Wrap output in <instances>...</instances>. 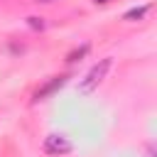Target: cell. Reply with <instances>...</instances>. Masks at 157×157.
Returning <instances> with one entry per match:
<instances>
[{
	"instance_id": "cell-1",
	"label": "cell",
	"mask_w": 157,
	"mask_h": 157,
	"mask_svg": "<svg viewBox=\"0 0 157 157\" xmlns=\"http://www.w3.org/2000/svg\"><path fill=\"white\" fill-rule=\"evenodd\" d=\"M110 59H101L83 78H81V83H78V93H83V96H88V93H93L101 83H103V78H105V74H108V69H110Z\"/></svg>"
},
{
	"instance_id": "cell-2",
	"label": "cell",
	"mask_w": 157,
	"mask_h": 157,
	"mask_svg": "<svg viewBox=\"0 0 157 157\" xmlns=\"http://www.w3.org/2000/svg\"><path fill=\"white\" fill-rule=\"evenodd\" d=\"M74 150V145H71V140L66 137V135H47L44 137V152L47 155H52V157H61V155H69Z\"/></svg>"
},
{
	"instance_id": "cell-3",
	"label": "cell",
	"mask_w": 157,
	"mask_h": 157,
	"mask_svg": "<svg viewBox=\"0 0 157 157\" xmlns=\"http://www.w3.org/2000/svg\"><path fill=\"white\" fill-rule=\"evenodd\" d=\"M66 81H69V76H54V78H49L44 86H39L34 93H32V103H39V101H44V98H49L52 93H56L61 86H66Z\"/></svg>"
},
{
	"instance_id": "cell-4",
	"label": "cell",
	"mask_w": 157,
	"mask_h": 157,
	"mask_svg": "<svg viewBox=\"0 0 157 157\" xmlns=\"http://www.w3.org/2000/svg\"><path fill=\"white\" fill-rule=\"evenodd\" d=\"M147 10H150V5L132 7V10H128V12H125V20H140V17H145V15H147Z\"/></svg>"
},
{
	"instance_id": "cell-5",
	"label": "cell",
	"mask_w": 157,
	"mask_h": 157,
	"mask_svg": "<svg viewBox=\"0 0 157 157\" xmlns=\"http://www.w3.org/2000/svg\"><path fill=\"white\" fill-rule=\"evenodd\" d=\"M86 54H88V44H83V47L74 49V52L66 56V61H69V64H74V61H78V59H81V56H86Z\"/></svg>"
},
{
	"instance_id": "cell-6",
	"label": "cell",
	"mask_w": 157,
	"mask_h": 157,
	"mask_svg": "<svg viewBox=\"0 0 157 157\" xmlns=\"http://www.w3.org/2000/svg\"><path fill=\"white\" fill-rule=\"evenodd\" d=\"M29 25H32V27H39V29L44 27V22H42L39 17H29Z\"/></svg>"
},
{
	"instance_id": "cell-7",
	"label": "cell",
	"mask_w": 157,
	"mask_h": 157,
	"mask_svg": "<svg viewBox=\"0 0 157 157\" xmlns=\"http://www.w3.org/2000/svg\"><path fill=\"white\" fill-rule=\"evenodd\" d=\"M96 2H108V0H96Z\"/></svg>"
},
{
	"instance_id": "cell-8",
	"label": "cell",
	"mask_w": 157,
	"mask_h": 157,
	"mask_svg": "<svg viewBox=\"0 0 157 157\" xmlns=\"http://www.w3.org/2000/svg\"><path fill=\"white\" fill-rule=\"evenodd\" d=\"M42 2H52V0H42Z\"/></svg>"
}]
</instances>
